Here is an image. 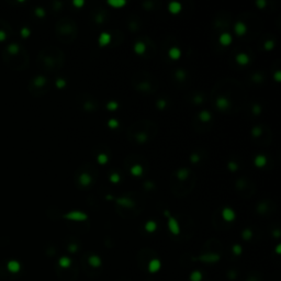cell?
I'll return each instance as SVG.
<instances>
[{
    "label": "cell",
    "mask_w": 281,
    "mask_h": 281,
    "mask_svg": "<svg viewBox=\"0 0 281 281\" xmlns=\"http://www.w3.org/2000/svg\"><path fill=\"white\" fill-rule=\"evenodd\" d=\"M65 220L74 221V222H83L88 220V215L83 211H70L68 213L63 215Z\"/></svg>",
    "instance_id": "cell-1"
},
{
    "label": "cell",
    "mask_w": 281,
    "mask_h": 281,
    "mask_svg": "<svg viewBox=\"0 0 281 281\" xmlns=\"http://www.w3.org/2000/svg\"><path fill=\"white\" fill-rule=\"evenodd\" d=\"M198 260L205 262V264H215V262L221 260V256L219 254H214V252L211 254V252H209V254H203V255L199 256Z\"/></svg>",
    "instance_id": "cell-2"
},
{
    "label": "cell",
    "mask_w": 281,
    "mask_h": 281,
    "mask_svg": "<svg viewBox=\"0 0 281 281\" xmlns=\"http://www.w3.org/2000/svg\"><path fill=\"white\" fill-rule=\"evenodd\" d=\"M167 226H168V230L170 231V233L173 235H179L180 234V226H179L178 221L176 220L175 217H173L171 215L168 216V222H167Z\"/></svg>",
    "instance_id": "cell-3"
},
{
    "label": "cell",
    "mask_w": 281,
    "mask_h": 281,
    "mask_svg": "<svg viewBox=\"0 0 281 281\" xmlns=\"http://www.w3.org/2000/svg\"><path fill=\"white\" fill-rule=\"evenodd\" d=\"M115 203L118 205H121L123 208H133L135 205L134 201L128 197H120V198H114Z\"/></svg>",
    "instance_id": "cell-4"
},
{
    "label": "cell",
    "mask_w": 281,
    "mask_h": 281,
    "mask_svg": "<svg viewBox=\"0 0 281 281\" xmlns=\"http://www.w3.org/2000/svg\"><path fill=\"white\" fill-rule=\"evenodd\" d=\"M222 217L225 222H233L236 217V214L234 212V210L230 207H225V208L222 210Z\"/></svg>",
    "instance_id": "cell-5"
},
{
    "label": "cell",
    "mask_w": 281,
    "mask_h": 281,
    "mask_svg": "<svg viewBox=\"0 0 281 281\" xmlns=\"http://www.w3.org/2000/svg\"><path fill=\"white\" fill-rule=\"evenodd\" d=\"M160 268H162V261L157 258L152 259L148 262V266H147V270H148L150 273H156V272L159 271Z\"/></svg>",
    "instance_id": "cell-6"
},
{
    "label": "cell",
    "mask_w": 281,
    "mask_h": 281,
    "mask_svg": "<svg viewBox=\"0 0 281 281\" xmlns=\"http://www.w3.org/2000/svg\"><path fill=\"white\" fill-rule=\"evenodd\" d=\"M215 105H216V108L219 109V110H221V111H225V110H227V109L230 108L231 102L226 97L221 96V97H219V98L216 99V101H215Z\"/></svg>",
    "instance_id": "cell-7"
},
{
    "label": "cell",
    "mask_w": 281,
    "mask_h": 281,
    "mask_svg": "<svg viewBox=\"0 0 281 281\" xmlns=\"http://www.w3.org/2000/svg\"><path fill=\"white\" fill-rule=\"evenodd\" d=\"M78 180H79V183L83 187H89L92 183V176L88 173H83L80 174Z\"/></svg>",
    "instance_id": "cell-8"
},
{
    "label": "cell",
    "mask_w": 281,
    "mask_h": 281,
    "mask_svg": "<svg viewBox=\"0 0 281 281\" xmlns=\"http://www.w3.org/2000/svg\"><path fill=\"white\" fill-rule=\"evenodd\" d=\"M219 42H220V44L222 45V46H230V45L232 44V42H233V38H232V35H231L230 33L224 32L220 35Z\"/></svg>",
    "instance_id": "cell-9"
},
{
    "label": "cell",
    "mask_w": 281,
    "mask_h": 281,
    "mask_svg": "<svg viewBox=\"0 0 281 281\" xmlns=\"http://www.w3.org/2000/svg\"><path fill=\"white\" fill-rule=\"evenodd\" d=\"M88 264L93 268H99L102 266V259L98 255H90L88 257Z\"/></svg>",
    "instance_id": "cell-10"
},
{
    "label": "cell",
    "mask_w": 281,
    "mask_h": 281,
    "mask_svg": "<svg viewBox=\"0 0 281 281\" xmlns=\"http://www.w3.org/2000/svg\"><path fill=\"white\" fill-rule=\"evenodd\" d=\"M111 42V34L108 32H102L100 34L99 38H98V43H99V46L101 47H104L107 45L110 44Z\"/></svg>",
    "instance_id": "cell-11"
},
{
    "label": "cell",
    "mask_w": 281,
    "mask_h": 281,
    "mask_svg": "<svg viewBox=\"0 0 281 281\" xmlns=\"http://www.w3.org/2000/svg\"><path fill=\"white\" fill-rule=\"evenodd\" d=\"M234 31L238 36H243L246 32H247V26L244 22L242 21H238V22L235 23V26H234Z\"/></svg>",
    "instance_id": "cell-12"
},
{
    "label": "cell",
    "mask_w": 281,
    "mask_h": 281,
    "mask_svg": "<svg viewBox=\"0 0 281 281\" xmlns=\"http://www.w3.org/2000/svg\"><path fill=\"white\" fill-rule=\"evenodd\" d=\"M235 59H236L237 64L240 65V66L248 65L249 62H250V58H249V56L247 54H245V53H240L238 55H236Z\"/></svg>",
    "instance_id": "cell-13"
},
{
    "label": "cell",
    "mask_w": 281,
    "mask_h": 281,
    "mask_svg": "<svg viewBox=\"0 0 281 281\" xmlns=\"http://www.w3.org/2000/svg\"><path fill=\"white\" fill-rule=\"evenodd\" d=\"M254 164H255V166L257 167V168H264V167L266 166V164H267V157H266L265 155L259 154V155H257V156L255 157Z\"/></svg>",
    "instance_id": "cell-14"
},
{
    "label": "cell",
    "mask_w": 281,
    "mask_h": 281,
    "mask_svg": "<svg viewBox=\"0 0 281 281\" xmlns=\"http://www.w3.org/2000/svg\"><path fill=\"white\" fill-rule=\"evenodd\" d=\"M168 56H169L170 59H173V61H178L179 58L181 57V51H180L178 47L174 46V47H171L169 51H168Z\"/></svg>",
    "instance_id": "cell-15"
},
{
    "label": "cell",
    "mask_w": 281,
    "mask_h": 281,
    "mask_svg": "<svg viewBox=\"0 0 281 281\" xmlns=\"http://www.w3.org/2000/svg\"><path fill=\"white\" fill-rule=\"evenodd\" d=\"M181 9H182L181 5L177 2V1H173V2H170L168 5V11L170 13H173V14H178L181 11Z\"/></svg>",
    "instance_id": "cell-16"
},
{
    "label": "cell",
    "mask_w": 281,
    "mask_h": 281,
    "mask_svg": "<svg viewBox=\"0 0 281 281\" xmlns=\"http://www.w3.org/2000/svg\"><path fill=\"white\" fill-rule=\"evenodd\" d=\"M145 51H146V45H145L144 42L138 41L134 44V52L137 55H143Z\"/></svg>",
    "instance_id": "cell-17"
},
{
    "label": "cell",
    "mask_w": 281,
    "mask_h": 281,
    "mask_svg": "<svg viewBox=\"0 0 281 281\" xmlns=\"http://www.w3.org/2000/svg\"><path fill=\"white\" fill-rule=\"evenodd\" d=\"M58 265H59L61 268H64V269L69 268L70 266H71V259H70L69 257H66V256L61 257V258L58 259Z\"/></svg>",
    "instance_id": "cell-18"
},
{
    "label": "cell",
    "mask_w": 281,
    "mask_h": 281,
    "mask_svg": "<svg viewBox=\"0 0 281 281\" xmlns=\"http://www.w3.org/2000/svg\"><path fill=\"white\" fill-rule=\"evenodd\" d=\"M130 173H131L132 176H134V177H140L144 173V168L140 166V165H134V166L131 167Z\"/></svg>",
    "instance_id": "cell-19"
},
{
    "label": "cell",
    "mask_w": 281,
    "mask_h": 281,
    "mask_svg": "<svg viewBox=\"0 0 281 281\" xmlns=\"http://www.w3.org/2000/svg\"><path fill=\"white\" fill-rule=\"evenodd\" d=\"M8 269H9V271L16 273V272L20 271L21 266H20V264L17 261V260H10V261L8 262Z\"/></svg>",
    "instance_id": "cell-20"
},
{
    "label": "cell",
    "mask_w": 281,
    "mask_h": 281,
    "mask_svg": "<svg viewBox=\"0 0 281 281\" xmlns=\"http://www.w3.org/2000/svg\"><path fill=\"white\" fill-rule=\"evenodd\" d=\"M189 175H190V171H189V169H187V168H180V169H178L177 173H176V176H177V178H178L179 180H186V179L189 177Z\"/></svg>",
    "instance_id": "cell-21"
},
{
    "label": "cell",
    "mask_w": 281,
    "mask_h": 281,
    "mask_svg": "<svg viewBox=\"0 0 281 281\" xmlns=\"http://www.w3.org/2000/svg\"><path fill=\"white\" fill-rule=\"evenodd\" d=\"M144 228H145L147 233H154L157 230V223L155 221H147Z\"/></svg>",
    "instance_id": "cell-22"
},
{
    "label": "cell",
    "mask_w": 281,
    "mask_h": 281,
    "mask_svg": "<svg viewBox=\"0 0 281 281\" xmlns=\"http://www.w3.org/2000/svg\"><path fill=\"white\" fill-rule=\"evenodd\" d=\"M108 5L111 6L112 8H114V9H120V8L126 5V1L125 0H109Z\"/></svg>",
    "instance_id": "cell-23"
},
{
    "label": "cell",
    "mask_w": 281,
    "mask_h": 281,
    "mask_svg": "<svg viewBox=\"0 0 281 281\" xmlns=\"http://www.w3.org/2000/svg\"><path fill=\"white\" fill-rule=\"evenodd\" d=\"M202 272L200 270H193L189 276V280L190 281H202Z\"/></svg>",
    "instance_id": "cell-24"
},
{
    "label": "cell",
    "mask_w": 281,
    "mask_h": 281,
    "mask_svg": "<svg viewBox=\"0 0 281 281\" xmlns=\"http://www.w3.org/2000/svg\"><path fill=\"white\" fill-rule=\"evenodd\" d=\"M199 119H200V121H202V122H209L211 119H212V116H211V113L209 111L202 110V111L199 113Z\"/></svg>",
    "instance_id": "cell-25"
},
{
    "label": "cell",
    "mask_w": 281,
    "mask_h": 281,
    "mask_svg": "<svg viewBox=\"0 0 281 281\" xmlns=\"http://www.w3.org/2000/svg\"><path fill=\"white\" fill-rule=\"evenodd\" d=\"M135 140H137V143L144 144V143H146L147 142L148 136H147V134L145 133V132H140V133H137V134L135 135Z\"/></svg>",
    "instance_id": "cell-26"
},
{
    "label": "cell",
    "mask_w": 281,
    "mask_h": 281,
    "mask_svg": "<svg viewBox=\"0 0 281 281\" xmlns=\"http://www.w3.org/2000/svg\"><path fill=\"white\" fill-rule=\"evenodd\" d=\"M97 162H98V164H100V165H105V164L109 162L108 155L104 154V153L99 154V155L97 156Z\"/></svg>",
    "instance_id": "cell-27"
},
{
    "label": "cell",
    "mask_w": 281,
    "mask_h": 281,
    "mask_svg": "<svg viewBox=\"0 0 281 281\" xmlns=\"http://www.w3.org/2000/svg\"><path fill=\"white\" fill-rule=\"evenodd\" d=\"M242 237L244 240H250L252 238V231L250 228H245L242 232Z\"/></svg>",
    "instance_id": "cell-28"
},
{
    "label": "cell",
    "mask_w": 281,
    "mask_h": 281,
    "mask_svg": "<svg viewBox=\"0 0 281 281\" xmlns=\"http://www.w3.org/2000/svg\"><path fill=\"white\" fill-rule=\"evenodd\" d=\"M105 108L108 109L109 111H115V110H118L119 108V103L116 102V101H109L108 103H107V105H105Z\"/></svg>",
    "instance_id": "cell-29"
},
{
    "label": "cell",
    "mask_w": 281,
    "mask_h": 281,
    "mask_svg": "<svg viewBox=\"0 0 281 281\" xmlns=\"http://www.w3.org/2000/svg\"><path fill=\"white\" fill-rule=\"evenodd\" d=\"M232 252H233V254L235 256H240L242 252H243V248H242L240 245L235 244V245H233V247H232Z\"/></svg>",
    "instance_id": "cell-30"
},
{
    "label": "cell",
    "mask_w": 281,
    "mask_h": 281,
    "mask_svg": "<svg viewBox=\"0 0 281 281\" xmlns=\"http://www.w3.org/2000/svg\"><path fill=\"white\" fill-rule=\"evenodd\" d=\"M110 181L112 182V183H119V182L121 181V176L119 175L118 173H112L111 175H110Z\"/></svg>",
    "instance_id": "cell-31"
},
{
    "label": "cell",
    "mask_w": 281,
    "mask_h": 281,
    "mask_svg": "<svg viewBox=\"0 0 281 281\" xmlns=\"http://www.w3.org/2000/svg\"><path fill=\"white\" fill-rule=\"evenodd\" d=\"M262 134V130L260 126H254L252 128V137H259Z\"/></svg>",
    "instance_id": "cell-32"
},
{
    "label": "cell",
    "mask_w": 281,
    "mask_h": 281,
    "mask_svg": "<svg viewBox=\"0 0 281 281\" xmlns=\"http://www.w3.org/2000/svg\"><path fill=\"white\" fill-rule=\"evenodd\" d=\"M108 126L110 128H118L119 126H120V123H119V121L116 120V119H110L108 121Z\"/></svg>",
    "instance_id": "cell-33"
},
{
    "label": "cell",
    "mask_w": 281,
    "mask_h": 281,
    "mask_svg": "<svg viewBox=\"0 0 281 281\" xmlns=\"http://www.w3.org/2000/svg\"><path fill=\"white\" fill-rule=\"evenodd\" d=\"M275 47V41L273 40H268L264 43V48L266 51H271L272 48Z\"/></svg>",
    "instance_id": "cell-34"
},
{
    "label": "cell",
    "mask_w": 281,
    "mask_h": 281,
    "mask_svg": "<svg viewBox=\"0 0 281 281\" xmlns=\"http://www.w3.org/2000/svg\"><path fill=\"white\" fill-rule=\"evenodd\" d=\"M45 83H46V79H45V77H43V76H38V77H36V78L34 79V83L38 87L44 86Z\"/></svg>",
    "instance_id": "cell-35"
},
{
    "label": "cell",
    "mask_w": 281,
    "mask_h": 281,
    "mask_svg": "<svg viewBox=\"0 0 281 281\" xmlns=\"http://www.w3.org/2000/svg\"><path fill=\"white\" fill-rule=\"evenodd\" d=\"M227 169L234 173V171H237L238 170V164L235 163V162H228L227 164Z\"/></svg>",
    "instance_id": "cell-36"
},
{
    "label": "cell",
    "mask_w": 281,
    "mask_h": 281,
    "mask_svg": "<svg viewBox=\"0 0 281 281\" xmlns=\"http://www.w3.org/2000/svg\"><path fill=\"white\" fill-rule=\"evenodd\" d=\"M83 109H85L86 111H93V110L96 109V105H95V103L91 102V101H86V102L83 103Z\"/></svg>",
    "instance_id": "cell-37"
},
{
    "label": "cell",
    "mask_w": 281,
    "mask_h": 281,
    "mask_svg": "<svg viewBox=\"0 0 281 281\" xmlns=\"http://www.w3.org/2000/svg\"><path fill=\"white\" fill-rule=\"evenodd\" d=\"M252 114L254 115H259L260 113H261V107H260L258 103H254V104H252Z\"/></svg>",
    "instance_id": "cell-38"
},
{
    "label": "cell",
    "mask_w": 281,
    "mask_h": 281,
    "mask_svg": "<svg viewBox=\"0 0 281 281\" xmlns=\"http://www.w3.org/2000/svg\"><path fill=\"white\" fill-rule=\"evenodd\" d=\"M156 107L158 110H164V109H166V107H167V101L165 99H159L156 102Z\"/></svg>",
    "instance_id": "cell-39"
},
{
    "label": "cell",
    "mask_w": 281,
    "mask_h": 281,
    "mask_svg": "<svg viewBox=\"0 0 281 281\" xmlns=\"http://www.w3.org/2000/svg\"><path fill=\"white\" fill-rule=\"evenodd\" d=\"M67 249H68V252H69L70 254H76V252H78V249H79V246L77 245V244H75V243H71V244H69V245H68Z\"/></svg>",
    "instance_id": "cell-40"
},
{
    "label": "cell",
    "mask_w": 281,
    "mask_h": 281,
    "mask_svg": "<svg viewBox=\"0 0 281 281\" xmlns=\"http://www.w3.org/2000/svg\"><path fill=\"white\" fill-rule=\"evenodd\" d=\"M201 160V157H200V155L197 153H193L190 155V162H191L192 164H197L199 163Z\"/></svg>",
    "instance_id": "cell-41"
},
{
    "label": "cell",
    "mask_w": 281,
    "mask_h": 281,
    "mask_svg": "<svg viewBox=\"0 0 281 281\" xmlns=\"http://www.w3.org/2000/svg\"><path fill=\"white\" fill-rule=\"evenodd\" d=\"M8 51H9V53H11V54H17V53L19 52V46L17 44H10L9 47H8Z\"/></svg>",
    "instance_id": "cell-42"
},
{
    "label": "cell",
    "mask_w": 281,
    "mask_h": 281,
    "mask_svg": "<svg viewBox=\"0 0 281 281\" xmlns=\"http://www.w3.org/2000/svg\"><path fill=\"white\" fill-rule=\"evenodd\" d=\"M56 87H57L58 89H64L65 87H66V81H65V79L58 78V79L56 80Z\"/></svg>",
    "instance_id": "cell-43"
},
{
    "label": "cell",
    "mask_w": 281,
    "mask_h": 281,
    "mask_svg": "<svg viewBox=\"0 0 281 281\" xmlns=\"http://www.w3.org/2000/svg\"><path fill=\"white\" fill-rule=\"evenodd\" d=\"M267 210H268V207H267L266 203H260V204L258 205V208H257L258 213H260V214H264Z\"/></svg>",
    "instance_id": "cell-44"
},
{
    "label": "cell",
    "mask_w": 281,
    "mask_h": 281,
    "mask_svg": "<svg viewBox=\"0 0 281 281\" xmlns=\"http://www.w3.org/2000/svg\"><path fill=\"white\" fill-rule=\"evenodd\" d=\"M176 77H177V79L178 80H183L186 78V73L183 71V70L179 69L176 71Z\"/></svg>",
    "instance_id": "cell-45"
},
{
    "label": "cell",
    "mask_w": 281,
    "mask_h": 281,
    "mask_svg": "<svg viewBox=\"0 0 281 281\" xmlns=\"http://www.w3.org/2000/svg\"><path fill=\"white\" fill-rule=\"evenodd\" d=\"M252 79L254 83H261L262 79H264V77H262L260 74H255V75H252Z\"/></svg>",
    "instance_id": "cell-46"
},
{
    "label": "cell",
    "mask_w": 281,
    "mask_h": 281,
    "mask_svg": "<svg viewBox=\"0 0 281 281\" xmlns=\"http://www.w3.org/2000/svg\"><path fill=\"white\" fill-rule=\"evenodd\" d=\"M35 14H36L38 18H44L45 17L44 9H42V8H36V9H35Z\"/></svg>",
    "instance_id": "cell-47"
},
{
    "label": "cell",
    "mask_w": 281,
    "mask_h": 281,
    "mask_svg": "<svg viewBox=\"0 0 281 281\" xmlns=\"http://www.w3.org/2000/svg\"><path fill=\"white\" fill-rule=\"evenodd\" d=\"M73 5L76 7L77 9H80V8H83V7L85 1H83V0H75V1H73Z\"/></svg>",
    "instance_id": "cell-48"
},
{
    "label": "cell",
    "mask_w": 281,
    "mask_h": 281,
    "mask_svg": "<svg viewBox=\"0 0 281 281\" xmlns=\"http://www.w3.org/2000/svg\"><path fill=\"white\" fill-rule=\"evenodd\" d=\"M144 188L147 189V190H152V189L155 188V185L152 181H145L144 182Z\"/></svg>",
    "instance_id": "cell-49"
},
{
    "label": "cell",
    "mask_w": 281,
    "mask_h": 281,
    "mask_svg": "<svg viewBox=\"0 0 281 281\" xmlns=\"http://www.w3.org/2000/svg\"><path fill=\"white\" fill-rule=\"evenodd\" d=\"M95 21H96L97 23L101 24V23H103V21H104V18H103V16L101 13H98L96 16V18H95Z\"/></svg>",
    "instance_id": "cell-50"
},
{
    "label": "cell",
    "mask_w": 281,
    "mask_h": 281,
    "mask_svg": "<svg viewBox=\"0 0 281 281\" xmlns=\"http://www.w3.org/2000/svg\"><path fill=\"white\" fill-rule=\"evenodd\" d=\"M266 5H267V2H266L265 0H258V1H256V6L258 7L259 9H264L266 7Z\"/></svg>",
    "instance_id": "cell-51"
},
{
    "label": "cell",
    "mask_w": 281,
    "mask_h": 281,
    "mask_svg": "<svg viewBox=\"0 0 281 281\" xmlns=\"http://www.w3.org/2000/svg\"><path fill=\"white\" fill-rule=\"evenodd\" d=\"M30 30L28 29V28H23L22 30H21V35H22L23 38H29L30 36Z\"/></svg>",
    "instance_id": "cell-52"
},
{
    "label": "cell",
    "mask_w": 281,
    "mask_h": 281,
    "mask_svg": "<svg viewBox=\"0 0 281 281\" xmlns=\"http://www.w3.org/2000/svg\"><path fill=\"white\" fill-rule=\"evenodd\" d=\"M273 79L277 81V83H280L281 81V71L280 70H277L275 73V75H273Z\"/></svg>",
    "instance_id": "cell-53"
},
{
    "label": "cell",
    "mask_w": 281,
    "mask_h": 281,
    "mask_svg": "<svg viewBox=\"0 0 281 281\" xmlns=\"http://www.w3.org/2000/svg\"><path fill=\"white\" fill-rule=\"evenodd\" d=\"M150 85L148 83H142V85H140V90H142V91H147V90H150Z\"/></svg>",
    "instance_id": "cell-54"
},
{
    "label": "cell",
    "mask_w": 281,
    "mask_h": 281,
    "mask_svg": "<svg viewBox=\"0 0 281 281\" xmlns=\"http://www.w3.org/2000/svg\"><path fill=\"white\" fill-rule=\"evenodd\" d=\"M193 101H195V103H198V104H199V103H201L202 101H203V98H202L201 96H197V97H195V98H193Z\"/></svg>",
    "instance_id": "cell-55"
},
{
    "label": "cell",
    "mask_w": 281,
    "mask_h": 281,
    "mask_svg": "<svg viewBox=\"0 0 281 281\" xmlns=\"http://www.w3.org/2000/svg\"><path fill=\"white\" fill-rule=\"evenodd\" d=\"M227 276H228V279L233 280V279H235V277H236V273H235L234 271H230L228 273H227Z\"/></svg>",
    "instance_id": "cell-56"
},
{
    "label": "cell",
    "mask_w": 281,
    "mask_h": 281,
    "mask_svg": "<svg viewBox=\"0 0 281 281\" xmlns=\"http://www.w3.org/2000/svg\"><path fill=\"white\" fill-rule=\"evenodd\" d=\"M236 187L238 189H242V188H244L245 186H244V182H243V180H238V181L236 182Z\"/></svg>",
    "instance_id": "cell-57"
},
{
    "label": "cell",
    "mask_w": 281,
    "mask_h": 281,
    "mask_svg": "<svg viewBox=\"0 0 281 281\" xmlns=\"http://www.w3.org/2000/svg\"><path fill=\"white\" fill-rule=\"evenodd\" d=\"M276 254L277 255H280L281 254V244H278L277 247H276Z\"/></svg>",
    "instance_id": "cell-58"
},
{
    "label": "cell",
    "mask_w": 281,
    "mask_h": 281,
    "mask_svg": "<svg viewBox=\"0 0 281 281\" xmlns=\"http://www.w3.org/2000/svg\"><path fill=\"white\" fill-rule=\"evenodd\" d=\"M272 235H273V236H275L276 238H279V237H280V231H279V230H276L275 232L272 233Z\"/></svg>",
    "instance_id": "cell-59"
},
{
    "label": "cell",
    "mask_w": 281,
    "mask_h": 281,
    "mask_svg": "<svg viewBox=\"0 0 281 281\" xmlns=\"http://www.w3.org/2000/svg\"><path fill=\"white\" fill-rule=\"evenodd\" d=\"M6 38V33L3 31H0V41H3Z\"/></svg>",
    "instance_id": "cell-60"
},
{
    "label": "cell",
    "mask_w": 281,
    "mask_h": 281,
    "mask_svg": "<svg viewBox=\"0 0 281 281\" xmlns=\"http://www.w3.org/2000/svg\"><path fill=\"white\" fill-rule=\"evenodd\" d=\"M105 199H107V200H113V201H114V197H112V195H107Z\"/></svg>",
    "instance_id": "cell-61"
}]
</instances>
